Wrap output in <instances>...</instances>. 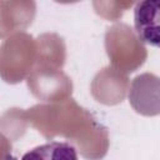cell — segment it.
Wrapping results in <instances>:
<instances>
[{
	"instance_id": "6da1fadb",
	"label": "cell",
	"mask_w": 160,
	"mask_h": 160,
	"mask_svg": "<svg viewBox=\"0 0 160 160\" xmlns=\"http://www.w3.org/2000/svg\"><path fill=\"white\" fill-rule=\"evenodd\" d=\"M134 28L144 44L160 48V0H146L135 5Z\"/></svg>"
},
{
	"instance_id": "7a4b0ae2",
	"label": "cell",
	"mask_w": 160,
	"mask_h": 160,
	"mask_svg": "<svg viewBox=\"0 0 160 160\" xmlns=\"http://www.w3.org/2000/svg\"><path fill=\"white\" fill-rule=\"evenodd\" d=\"M21 160H78V152L70 142L51 141L25 152Z\"/></svg>"
}]
</instances>
